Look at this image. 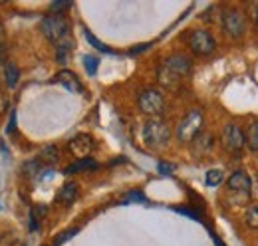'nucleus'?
<instances>
[{
  "label": "nucleus",
  "instance_id": "1",
  "mask_svg": "<svg viewBox=\"0 0 258 246\" xmlns=\"http://www.w3.org/2000/svg\"><path fill=\"white\" fill-rule=\"evenodd\" d=\"M191 68H193V64H191V60L187 56H183V54L169 56L159 66L157 80L165 88H177L181 84V80H185L191 74Z\"/></svg>",
  "mask_w": 258,
  "mask_h": 246
},
{
  "label": "nucleus",
  "instance_id": "2",
  "mask_svg": "<svg viewBox=\"0 0 258 246\" xmlns=\"http://www.w3.org/2000/svg\"><path fill=\"white\" fill-rule=\"evenodd\" d=\"M169 139H171V129L163 119L153 117L143 125V141L147 147H151V149L165 147L169 143Z\"/></svg>",
  "mask_w": 258,
  "mask_h": 246
},
{
  "label": "nucleus",
  "instance_id": "3",
  "mask_svg": "<svg viewBox=\"0 0 258 246\" xmlns=\"http://www.w3.org/2000/svg\"><path fill=\"white\" fill-rule=\"evenodd\" d=\"M203 111L201 109H191L183 119L181 123L177 125V139L181 141V143H193L195 139L203 133Z\"/></svg>",
  "mask_w": 258,
  "mask_h": 246
},
{
  "label": "nucleus",
  "instance_id": "4",
  "mask_svg": "<svg viewBox=\"0 0 258 246\" xmlns=\"http://www.w3.org/2000/svg\"><path fill=\"white\" fill-rule=\"evenodd\" d=\"M40 30H42V34H44L50 42L60 44L62 40L70 38V22L66 20L62 14H50V16H46V18H42Z\"/></svg>",
  "mask_w": 258,
  "mask_h": 246
},
{
  "label": "nucleus",
  "instance_id": "5",
  "mask_svg": "<svg viewBox=\"0 0 258 246\" xmlns=\"http://www.w3.org/2000/svg\"><path fill=\"white\" fill-rule=\"evenodd\" d=\"M137 103H139V109H141L145 115H153V117L163 113V109H165V97H163V93L159 92V90H155V88L143 90V92L139 93Z\"/></svg>",
  "mask_w": 258,
  "mask_h": 246
},
{
  "label": "nucleus",
  "instance_id": "6",
  "mask_svg": "<svg viewBox=\"0 0 258 246\" xmlns=\"http://www.w3.org/2000/svg\"><path fill=\"white\" fill-rule=\"evenodd\" d=\"M223 28L232 40H240L246 32V20H244L242 12H238L236 8H225L223 10Z\"/></svg>",
  "mask_w": 258,
  "mask_h": 246
},
{
  "label": "nucleus",
  "instance_id": "7",
  "mask_svg": "<svg viewBox=\"0 0 258 246\" xmlns=\"http://www.w3.org/2000/svg\"><path fill=\"white\" fill-rule=\"evenodd\" d=\"M187 44H189L191 52L197 54V56H209L217 48L215 38L207 30H193L189 34V38H187Z\"/></svg>",
  "mask_w": 258,
  "mask_h": 246
},
{
  "label": "nucleus",
  "instance_id": "8",
  "mask_svg": "<svg viewBox=\"0 0 258 246\" xmlns=\"http://www.w3.org/2000/svg\"><path fill=\"white\" fill-rule=\"evenodd\" d=\"M221 139H223V145H225L226 151H232V153L242 151L244 145H246V137L242 135L240 127H238V125H232V123L225 125V129H223V137H221Z\"/></svg>",
  "mask_w": 258,
  "mask_h": 246
},
{
  "label": "nucleus",
  "instance_id": "9",
  "mask_svg": "<svg viewBox=\"0 0 258 246\" xmlns=\"http://www.w3.org/2000/svg\"><path fill=\"white\" fill-rule=\"evenodd\" d=\"M226 187H228V191H232V193L250 195V191H252V179H250L248 173H244V171H234V173L228 177Z\"/></svg>",
  "mask_w": 258,
  "mask_h": 246
},
{
  "label": "nucleus",
  "instance_id": "10",
  "mask_svg": "<svg viewBox=\"0 0 258 246\" xmlns=\"http://www.w3.org/2000/svg\"><path fill=\"white\" fill-rule=\"evenodd\" d=\"M92 149H94V139L90 135H86V133H80L70 141V151L76 157H80V159H86Z\"/></svg>",
  "mask_w": 258,
  "mask_h": 246
},
{
  "label": "nucleus",
  "instance_id": "11",
  "mask_svg": "<svg viewBox=\"0 0 258 246\" xmlns=\"http://www.w3.org/2000/svg\"><path fill=\"white\" fill-rule=\"evenodd\" d=\"M54 82H56V84H60V86H64L68 92L84 93V86H82V82H80V80H78V76H76L74 72H70V70H62V72H58V74L54 76Z\"/></svg>",
  "mask_w": 258,
  "mask_h": 246
},
{
  "label": "nucleus",
  "instance_id": "12",
  "mask_svg": "<svg viewBox=\"0 0 258 246\" xmlns=\"http://www.w3.org/2000/svg\"><path fill=\"white\" fill-rule=\"evenodd\" d=\"M78 199V184L76 183H66L60 187V191H58V195H56V201L58 203H62V205H70V203H74Z\"/></svg>",
  "mask_w": 258,
  "mask_h": 246
},
{
  "label": "nucleus",
  "instance_id": "13",
  "mask_svg": "<svg viewBox=\"0 0 258 246\" xmlns=\"http://www.w3.org/2000/svg\"><path fill=\"white\" fill-rule=\"evenodd\" d=\"M86 169H97V163L94 161V159H90V157H86V159H78L74 165L66 167L64 175H74V173H78V171H86Z\"/></svg>",
  "mask_w": 258,
  "mask_h": 246
},
{
  "label": "nucleus",
  "instance_id": "14",
  "mask_svg": "<svg viewBox=\"0 0 258 246\" xmlns=\"http://www.w3.org/2000/svg\"><path fill=\"white\" fill-rule=\"evenodd\" d=\"M72 48H74V40L72 38H66L60 44H56V60L60 64H66L68 56L72 54Z\"/></svg>",
  "mask_w": 258,
  "mask_h": 246
},
{
  "label": "nucleus",
  "instance_id": "15",
  "mask_svg": "<svg viewBox=\"0 0 258 246\" xmlns=\"http://www.w3.org/2000/svg\"><path fill=\"white\" fill-rule=\"evenodd\" d=\"M18 80H20V70L14 64H6L4 66V82H6V86L8 88H16Z\"/></svg>",
  "mask_w": 258,
  "mask_h": 246
},
{
  "label": "nucleus",
  "instance_id": "16",
  "mask_svg": "<svg viewBox=\"0 0 258 246\" xmlns=\"http://www.w3.org/2000/svg\"><path fill=\"white\" fill-rule=\"evenodd\" d=\"M40 161L48 163V165H54L60 161V151L56 145H46L42 151H40Z\"/></svg>",
  "mask_w": 258,
  "mask_h": 246
},
{
  "label": "nucleus",
  "instance_id": "17",
  "mask_svg": "<svg viewBox=\"0 0 258 246\" xmlns=\"http://www.w3.org/2000/svg\"><path fill=\"white\" fill-rule=\"evenodd\" d=\"M246 147L252 151V153H256L258 151V119L250 123V127H248V135H246Z\"/></svg>",
  "mask_w": 258,
  "mask_h": 246
},
{
  "label": "nucleus",
  "instance_id": "18",
  "mask_svg": "<svg viewBox=\"0 0 258 246\" xmlns=\"http://www.w3.org/2000/svg\"><path fill=\"white\" fill-rule=\"evenodd\" d=\"M193 143H195V147H197V149H201V153H205V151H211V149H213V137H211L209 133H201Z\"/></svg>",
  "mask_w": 258,
  "mask_h": 246
},
{
  "label": "nucleus",
  "instance_id": "19",
  "mask_svg": "<svg viewBox=\"0 0 258 246\" xmlns=\"http://www.w3.org/2000/svg\"><path fill=\"white\" fill-rule=\"evenodd\" d=\"M223 181H225V173L221 169H211L207 173V177H205V183L209 184V187H219Z\"/></svg>",
  "mask_w": 258,
  "mask_h": 246
},
{
  "label": "nucleus",
  "instance_id": "20",
  "mask_svg": "<svg viewBox=\"0 0 258 246\" xmlns=\"http://www.w3.org/2000/svg\"><path fill=\"white\" fill-rule=\"evenodd\" d=\"M244 222H246L250 228L258 230V205H250V207L246 209V213H244Z\"/></svg>",
  "mask_w": 258,
  "mask_h": 246
},
{
  "label": "nucleus",
  "instance_id": "21",
  "mask_svg": "<svg viewBox=\"0 0 258 246\" xmlns=\"http://www.w3.org/2000/svg\"><path fill=\"white\" fill-rule=\"evenodd\" d=\"M84 34H86V40H88V42H90V44H92L96 50L103 52V54H111V48H107L103 42H99V40H97L96 36H94V34H92L90 30H84Z\"/></svg>",
  "mask_w": 258,
  "mask_h": 246
},
{
  "label": "nucleus",
  "instance_id": "22",
  "mask_svg": "<svg viewBox=\"0 0 258 246\" xmlns=\"http://www.w3.org/2000/svg\"><path fill=\"white\" fill-rule=\"evenodd\" d=\"M78 230H80V228H68V230H64V232H60V234L54 238V246H62L64 242H68L72 236L78 234Z\"/></svg>",
  "mask_w": 258,
  "mask_h": 246
},
{
  "label": "nucleus",
  "instance_id": "23",
  "mask_svg": "<svg viewBox=\"0 0 258 246\" xmlns=\"http://www.w3.org/2000/svg\"><path fill=\"white\" fill-rule=\"evenodd\" d=\"M97 58L94 56H84V66H86V72H88V76H96L97 72Z\"/></svg>",
  "mask_w": 258,
  "mask_h": 246
},
{
  "label": "nucleus",
  "instance_id": "24",
  "mask_svg": "<svg viewBox=\"0 0 258 246\" xmlns=\"http://www.w3.org/2000/svg\"><path fill=\"white\" fill-rule=\"evenodd\" d=\"M121 203H147V199L143 197V193H139V191H131Z\"/></svg>",
  "mask_w": 258,
  "mask_h": 246
},
{
  "label": "nucleus",
  "instance_id": "25",
  "mask_svg": "<svg viewBox=\"0 0 258 246\" xmlns=\"http://www.w3.org/2000/svg\"><path fill=\"white\" fill-rule=\"evenodd\" d=\"M68 8H72V2H52V4H50V10H52L54 14H60V12H64Z\"/></svg>",
  "mask_w": 258,
  "mask_h": 246
},
{
  "label": "nucleus",
  "instance_id": "26",
  "mask_svg": "<svg viewBox=\"0 0 258 246\" xmlns=\"http://www.w3.org/2000/svg\"><path fill=\"white\" fill-rule=\"evenodd\" d=\"M6 109H8V95L0 88V113H6Z\"/></svg>",
  "mask_w": 258,
  "mask_h": 246
},
{
  "label": "nucleus",
  "instance_id": "27",
  "mask_svg": "<svg viewBox=\"0 0 258 246\" xmlns=\"http://www.w3.org/2000/svg\"><path fill=\"white\" fill-rule=\"evenodd\" d=\"M4 54H6V44H4V26H2V22H0V60L4 58Z\"/></svg>",
  "mask_w": 258,
  "mask_h": 246
},
{
  "label": "nucleus",
  "instance_id": "28",
  "mask_svg": "<svg viewBox=\"0 0 258 246\" xmlns=\"http://www.w3.org/2000/svg\"><path fill=\"white\" fill-rule=\"evenodd\" d=\"M149 46H151V44H139V46L131 48V50H129V54H131V56H135V54H141V52H145Z\"/></svg>",
  "mask_w": 258,
  "mask_h": 246
},
{
  "label": "nucleus",
  "instance_id": "29",
  "mask_svg": "<svg viewBox=\"0 0 258 246\" xmlns=\"http://www.w3.org/2000/svg\"><path fill=\"white\" fill-rule=\"evenodd\" d=\"M14 129H16V113L12 111V113H10V121H8V127H6V133H14Z\"/></svg>",
  "mask_w": 258,
  "mask_h": 246
},
{
  "label": "nucleus",
  "instance_id": "30",
  "mask_svg": "<svg viewBox=\"0 0 258 246\" xmlns=\"http://www.w3.org/2000/svg\"><path fill=\"white\" fill-rule=\"evenodd\" d=\"M171 171H175V165H169V163H159V173H163V175H169Z\"/></svg>",
  "mask_w": 258,
  "mask_h": 246
},
{
  "label": "nucleus",
  "instance_id": "31",
  "mask_svg": "<svg viewBox=\"0 0 258 246\" xmlns=\"http://www.w3.org/2000/svg\"><path fill=\"white\" fill-rule=\"evenodd\" d=\"M252 18H254V22H256V26H258V4L252 6Z\"/></svg>",
  "mask_w": 258,
  "mask_h": 246
},
{
  "label": "nucleus",
  "instance_id": "32",
  "mask_svg": "<svg viewBox=\"0 0 258 246\" xmlns=\"http://www.w3.org/2000/svg\"><path fill=\"white\" fill-rule=\"evenodd\" d=\"M215 244H217V246H225L223 242H221V238H219V236H215Z\"/></svg>",
  "mask_w": 258,
  "mask_h": 246
}]
</instances>
